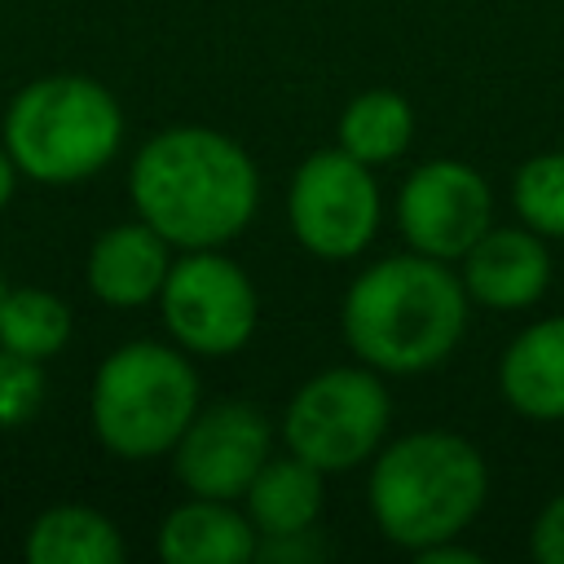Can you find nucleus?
Returning <instances> with one entry per match:
<instances>
[{
  "mask_svg": "<svg viewBox=\"0 0 564 564\" xmlns=\"http://www.w3.org/2000/svg\"><path fill=\"white\" fill-rule=\"evenodd\" d=\"M132 203L172 247L198 251L238 238L260 207L251 154L216 128H167L141 145L128 172Z\"/></svg>",
  "mask_w": 564,
  "mask_h": 564,
  "instance_id": "obj_1",
  "label": "nucleus"
},
{
  "mask_svg": "<svg viewBox=\"0 0 564 564\" xmlns=\"http://www.w3.org/2000/svg\"><path fill=\"white\" fill-rule=\"evenodd\" d=\"M344 344L379 375L441 366L467 330V286L445 260L405 251L370 264L344 295Z\"/></svg>",
  "mask_w": 564,
  "mask_h": 564,
  "instance_id": "obj_2",
  "label": "nucleus"
},
{
  "mask_svg": "<svg viewBox=\"0 0 564 564\" xmlns=\"http://www.w3.org/2000/svg\"><path fill=\"white\" fill-rule=\"evenodd\" d=\"M489 467L485 454L458 432H410L379 445L366 502L379 533L401 551H423L458 538L485 507Z\"/></svg>",
  "mask_w": 564,
  "mask_h": 564,
  "instance_id": "obj_3",
  "label": "nucleus"
},
{
  "mask_svg": "<svg viewBox=\"0 0 564 564\" xmlns=\"http://www.w3.org/2000/svg\"><path fill=\"white\" fill-rule=\"evenodd\" d=\"M123 141L119 101L84 75L26 84L4 115V145L31 181L70 185L101 172Z\"/></svg>",
  "mask_w": 564,
  "mask_h": 564,
  "instance_id": "obj_4",
  "label": "nucleus"
},
{
  "mask_svg": "<svg viewBox=\"0 0 564 564\" xmlns=\"http://www.w3.org/2000/svg\"><path fill=\"white\" fill-rule=\"evenodd\" d=\"M198 414V375L185 352L137 339L115 348L93 379V427L119 458L167 454Z\"/></svg>",
  "mask_w": 564,
  "mask_h": 564,
  "instance_id": "obj_5",
  "label": "nucleus"
},
{
  "mask_svg": "<svg viewBox=\"0 0 564 564\" xmlns=\"http://www.w3.org/2000/svg\"><path fill=\"white\" fill-rule=\"evenodd\" d=\"M392 401L379 370L361 366H330L295 388L282 414V441L291 454L326 471H348L379 454L388 436Z\"/></svg>",
  "mask_w": 564,
  "mask_h": 564,
  "instance_id": "obj_6",
  "label": "nucleus"
},
{
  "mask_svg": "<svg viewBox=\"0 0 564 564\" xmlns=\"http://www.w3.org/2000/svg\"><path fill=\"white\" fill-rule=\"evenodd\" d=\"M379 181L370 163L348 150L308 154L286 189V220L295 242L317 260H352L379 234Z\"/></svg>",
  "mask_w": 564,
  "mask_h": 564,
  "instance_id": "obj_7",
  "label": "nucleus"
},
{
  "mask_svg": "<svg viewBox=\"0 0 564 564\" xmlns=\"http://www.w3.org/2000/svg\"><path fill=\"white\" fill-rule=\"evenodd\" d=\"M159 304H163L167 335L198 357L238 352L251 339L260 317V300L247 269L220 256L216 247H198L172 260Z\"/></svg>",
  "mask_w": 564,
  "mask_h": 564,
  "instance_id": "obj_8",
  "label": "nucleus"
},
{
  "mask_svg": "<svg viewBox=\"0 0 564 564\" xmlns=\"http://www.w3.org/2000/svg\"><path fill=\"white\" fill-rule=\"evenodd\" d=\"M397 225L410 251L445 264L463 260L467 247L494 225V189L471 163L427 159L401 181Z\"/></svg>",
  "mask_w": 564,
  "mask_h": 564,
  "instance_id": "obj_9",
  "label": "nucleus"
},
{
  "mask_svg": "<svg viewBox=\"0 0 564 564\" xmlns=\"http://www.w3.org/2000/svg\"><path fill=\"white\" fill-rule=\"evenodd\" d=\"M172 454V471L194 498L234 502L273 454V423L247 401H220L189 419Z\"/></svg>",
  "mask_w": 564,
  "mask_h": 564,
  "instance_id": "obj_10",
  "label": "nucleus"
},
{
  "mask_svg": "<svg viewBox=\"0 0 564 564\" xmlns=\"http://www.w3.org/2000/svg\"><path fill=\"white\" fill-rule=\"evenodd\" d=\"M467 300L485 308H529L551 286V251L529 225H489L463 256Z\"/></svg>",
  "mask_w": 564,
  "mask_h": 564,
  "instance_id": "obj_11",
  "label": "nucleus"
},
{
  "mask_svg": "<svg viewBox=\"0 0 564 564\" xmlns=\"http://www.w3.org/2000/svg\"><path fill=\"white\" fill-rule=\"evenodd\" d=\"M167 247L172 242L145 220L106 229L88 251V286H93V295L115 304V308L150 304L163 291L167 269H172Z\"/></svg>",
  "mask_w": 564,
  "mask_h": 564,
  "instance_id": "obj_12",
  "label": "nucleus"
},
{
  "mask_svg": "<svg viewBox=\"0 0 564 564\" xmlns=\"http://www.w3.org/2000/svg\"><path fill=\"white\" fill-rule=\"evenodd\" d=\"M498 388L524 419H564V317H542L507 344L498 361Z\"/></svg>",
  "mask_w": 564,
  "mask_h": 564,
  "instance_id": "obj_13",
  "label": "nucleus"
},
{
  "mask_svg": "<svg viewBox=\"0 0 564 564\" xmlns=\"http://www.w3.org/2000/svg\"><path fill=\"white\" fill-rule=\"evenodd\" d=\"M159 555L167 564H242L260 555V533L234 502L189 494L159 524Z\"/></svg>",
  "mask_w": 564,
  "mask_h": 564,
  "instance_id": "obj_14",
  "label": "nucleus"
},
{
  "mask_svg": "<svg viewBox=\"0 0 564 564\" xmlns=\"http://www.w3.org/2000/svg\"><path fill=\"white\" fill-rule=\"evenodd\" d=\"M247 520L264 542H291L304 538L322 516V471L286 449V458H264V467L251 476L247 494Z\"/></svg>",
  "mask_w": 564,
  "mask_h": 564,
  "instance_id": "obj_15",
  "label": "nucleus"
},
{
  "mask_svg": "<svg viewBox=\"0 0 564 564\" xmlns=\"http://www.w3.org/2000/svg\"><path fill=\"white\" fill-rule=\"evenodd\" d=\"M31 564H119L123 538L93 507H53L26 533Z\"/></svg>",
  "mask_w": 564,
  "mask_h": 564,
  "instance_id": "obj_16",
  "label": "nucleus"
},
{
  "mask_svg": "<svg viewBox=\"0 0 564 564\" xmlns=\"http://www.w3.org/2000/svg\"><path fill=\"white\" fill-rule=\"evenodd\" d=\"M335 141H339V150H348L352 159H361L370 167L392 163L414 141V106L392 88L357 93L339 115Z\"/></svg>",
  "mask_w": 564,
  "mask_h": 564,
  "instance_id": "obj_17",
  "label": "nucleus"
},
{
  "mask_svg": "<svg viewBox=\"0 0 564 564\" xmlns=\"http://www.w3.org/2000/svg\"><path fill=\"white\" fill-rule=\"evenodd\" d=\"M70 339V313L57 295L22 286L9 291L0 304V348L22 352L31 361H44L53 352H62V344Z\"/></svg>",
  "mask_w": 564,
  "mask_h": 564,
  "instance_id": "obj_18",
  "label": "nucleus"
},
{
  "mask_svg": "<svg viewBox=\"0 0 564 564\" xmlns=\"http://www.w3.org/2000/svg\"><path fill=\"white\" fill-rule=\"evenodd\" d=\"M511 207L520 225L542 238H564V150L533 154L511 176Z\"/></svg>",
  "mask_w": 564,
  "mask_h": 564,
  "instance_id": "obj_19",
  "label": "nucleus"
},
{
  "mask_svg": "<svg viewBox=\"0 0 564 564\" xmlns=\"http://www.w3.org/2000/svg\"><path fill=\"white\" fill-rule=\"evenodd\" d=\"M44 401V370L40 361L0 348V427H22Z\"/></svg>",
  "mask_w": 564,
  "mask_h": 564,
  "instance_id": "obj_20",
  "label": "nucleus"
},
{
  "mask_svg": "<svg viewBox=\"0 0 564 564\" xmlns=\"http://www.w3.org/2000/svg\"><path fill=\"white\" fill-rule=\"evenodd\" d=\"M529 555L538 564H564V494H555L538 511V520L529 529Z\"/></svg>",
  "mask_w": 564,
  "mask_h": 564,
  "instance_id": "obj_21",
  "label": "nucleus"
},
{
  "mask_svg": "<svg viewBox=\"0 0 564 564\" xmlns=\"http://www.w3.org/2000/svg\"><path fill=\"white\" fill-rule=\"evenodd\" d=\"M419 560H423V564H480V555L467 551V546H458V538H445V542H436V546H423Z\"/></svg>",
  "mask_w": 564,
  "mask_h": 564,
  "instance_id": "obj_22",
  "label": "nucleus"
},
{
  "mask_svg": "<svg viewBox=\"0 0 564 564\" xmlns=\"http://www.w3.org/2000/svg\"><path fill=\"white\" fill-rule=\"evenodd\" d=\"M13 176H18V163H13V154L0 150V207H4L9 194H13Z\"/></svg>",
  "mask_w": 564,
  "mask_h": 564,
  "instance_id": "obj_23",
  "label": "nucleus"
},
{
  "mask_svg": "<svg viewBox=\"0 0 564 564\" xmlns=\"http://www.w3.org/2000/svg\"><path fill=\"white\" fill-rule=\"evenodd\" d=\"M4 295H9V286H4V278H0V304H4Z\"/></svg>",
  "mask_w": 564,
  "mask_h": 564,
  "instance_id": "obj_24",
  "label": "nucleus"
}]
</instances>
